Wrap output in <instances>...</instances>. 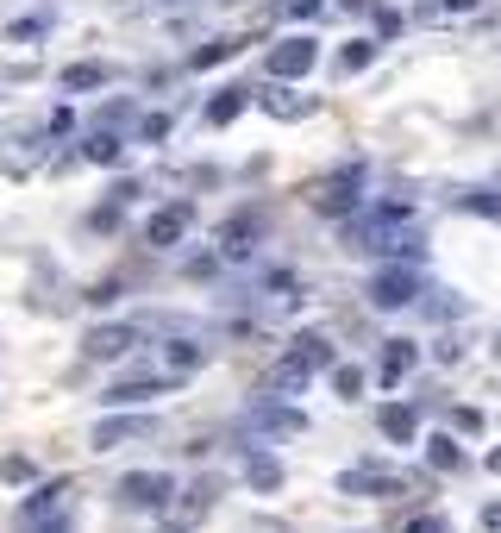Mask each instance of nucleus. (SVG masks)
Returning a JSON list of instances; mask_svg holds the SVG:
<instances>
[{
  "mask_svg": "<svg viewBox=\"0 0 501 533\" xmlns=\"http://www.w3.org/2000/svg\"><path fill=\"white\" fill-rule=\"evenodd\" d=\"M414 301H420V270H414V258L408 264H383V270H376L370 276V308H414Z\"/></svg>",
  "mask_w": 501,
  "mask_h": 533,
  "instance_id": "f257e3e1",
  "label": "nucleus"
},
{
  "mask_svg": "<svg viewBox=\"0 0 501 533\" xmlns=\"http://www.w3.org/2000/svg\"><path fill=\"white\" fill-rule=\"evenodd\" d=\"M320 63V38H282L276 44V51H270V76L276 82H295V76H307V69H314Z\"/></svg>",
  "mask_w": 501,
  "mask_h": 533,
  "instance_id": "f03ea898",
  "label": "nucleus"
},
{
  "mask_svg": "<svg viewBox=\"0 0 501 533\" xmlns=\"http://www.w3.org/2000/svg\"><path fill=\"white\" fill-rule=\"evenodd\" d=\"M195 226V201H170V207H157V214L145 220V245H182V233Z\"/></svg>",
  "mask_w": 501,
  "mask_h": 533,
  "instance_id": "7ed1b4c3",
  "label": "nucleus"
},
{
  "mask_svg": "<svg viewBox=\"0 0 501 533\" xmlns=\"http://www.w3.org/2000/svg\"><path fill=\"white\" fill-rule=\"evenodd\" d=\"M357 189H364V164H351V170L332 176L326 189L314 195V207H320V214H345V207L357 214V207H364V195H357Z\"/></svg>",
  "mask_w": 501,
  "mask_h": 533,
  "instance_id": "20e7f679",
  "label": "nucleus"
},
{
  "mask_svg": "<svg viewBox=\"0 0 501 533\" xmlns=\"http://www.w3.org/2000/svg\"><path fill=\"white\" fill-rule=\"evenodd\" d=\"M170 490H176V483L163 477V471H132V477H119V502H126V508H163V502H170Z\"/></svg>",
  "mask_w": 501,
  "mask_h": 533,
  "instance_id": "39448f33",
  "label": "nucleus"
},
{
  "mask_svg": "<svg viewBox=\"0 0 501 533\" xmlns=\"http://www.w3.org/2000/svg\"><path fill=\"white\" fill-rule=\"evenodd\" d=\"M151 421L145 414H107V421H94V452H119V446H132V439H145Z\"/></svg>",
  "mask_w": 501,
  "mask_h": 533,
  "instance_id": "423d86ee",
  "label": "nucleus"
},
{
  "mask_svg": "<svg viewBox=\"0 0 501 533\" xmlns=\"http://www.w3.org/2000/svg\"><path fill=\"white\" fill-rule=\"evenodd\" d=\"M138 345V327H94L88 339H82V352L94 358V364H113V358H126Z\"/></svg>",
  "mask_w": 501,
  "mask_h": 533,
  "instance_id": "0eeeda50",
  "label": "nucleus"
},
{
  "mask_svg": "<svg viewBox=\"0 0 501 533\" xmlns=\"http://www.w3.org/2000/svg\"><path fill=\"white\" fill-rule=\"evenodd\" d=\"M63 490H69V483H44V490H32L26 502H19V527L32 533L44 515H57V508H63Z\"/></svg>",
  "mask_w": 501,
  "mask_h": 533,
  "instance_id": "6e6552de",
  "label": "nucleus"
},
{
  "mask_svg": "<svg viewBox=\"0 0 501 533\" xmlns=\"http://www.w3.org/2000/svg\"><path fill=\"white\" fill-rule=\"evenodd\" d=\"M176 377H151V383H119L107 389V408H132V402H151V396H170Z\"/></svg>",
  "mask_w": 501,
  "mask_h": 533,
  "instance_id": "1a4fd4ad",
  "label": "nucleus"
},
{
  "mask_svg": "<svg viewBox=\"0 0 501 533\" xmlns=\"http://www.w3.org/2000/svg\"><path fill=\"white\" fill-rule=\"evenodd\" d=\"M307 377H314V364H307L301 352H289L276 370H270V389H282V396H295V389H307Z\"/></svg>",
  "mask_w": 501,
  "mask_h": 533,
  "instance_id": "9d476101",
  "label": "nucleus"
},
{
  "mask_svg": "<svg viewBox=\"0 0 501 533\" xmlns=\"http://www.w3.org/2000/svg\"><path fill=\"white\" fill-rule=\"evenodd\" d=\"M251 101H257L251 88H220V95L207 101V120H213V126H226V120H238V113H245Z\"/></svg>",
  "mask_w": 501,
  "mask_h": 533,
  "instance_id": "9b49d317",
  "label": "nucleus"
},
{
  "mask_svg": "<svg viewBox=\"0 0 501 533\" xmlns=\"http://www.w3.org/2000/svg\"><path fill=\"white\" fill-rule=\"evenodd\" d=\"M345 490H357V496H395V477L376 471V465H357V471H345Z\"/></svg>",
  "mask_w": 501,
  "mask_h": 533,
  "instance_id": "f8f14e48",
  "label": "nucleus"
},
{
  "mask_svg": "<svg viewBox=\"0 0 501 533\" xmlns=\"http://www.w3.org/2000/svg\"><path fill=\"white\" fill-rule=\"evenodd\" d=\"M251 427H264V433H301L307 414L301 408H251Z\"/></svg>",
  "mask_w": 501,
  "mask_h": 533,
  "instance_id": "ddd939ff",
  "label": "nucleus"
},
{
  "mask_svg": "<svg viewBox=\"0 0 501 533\" xmlns=\"http://www.w3.org/2000/svg\"><path fill=\"white\" fill-rule=\"evenodd\" d=\"M245 483L270 496V490H282V465H276L270 452H251V458H245Z\"/></svg>",
  "mask_w": 501,
  "mask_h": 533,
  "instance_id": "4468645a",
  "label": "nucleus"
},
{
  "mask_svg": "<svg viewBox=\"0 0 501 533\" xmlns=\"http://www.w3.org/2000/svg\"><path fill=\"white\" fill-rule=\"evenodd\" d=\"M257 107L276 113V120H301V113H314V95H282V88H270V95H257Z\"/></svg>",
  "mask_w": 501,
  "mask_h": 533,
  "instance_id": "2eb2a0df",
  "label": "nucleus"
},
{
  "mask_svg": "<svg viewBox=\"0 0 501 533\" xmlns=\"http://www.w3.org/2000/svg\"><path fill=\"white\" fill-rule=\"evenodd\" d=\"M251 251H257V220H251V214H238V220L226 226V258L238 264V258H251Z\"/></svg>",
  "mask_w": 501,
  "mask_h": 533,
  "instance_id": "dca6fc26",
  "label": "nucleus"
},
{
  "mask_svg": "<svg viewBox=\"0 0 501 533\" xmlns=\"http://www.w3.org/2000/svg\"><path fill=\"white\" fill-rule=\"evenodd\" d=\"M414 364H420V352H414V345H408V339H389V352H383V383H401Z\"/></svg>",
  "mask_w": 501,
  "mask_h": 533,
  "instance_id": "f3484780",
  "label": "nucleus"
},
{
  "mask_svg": "<svg viewBox=\"0 0 501 533\" xmlns=\"http://www.w3.org/2000/svg\"><path fill=\"white\" fill-rule=\"evenodd\" d=\"M376 421H383V433L395 439V446H414V433H420L414 408H383V414H376Z\"/></svg>",
  "mask_w": 501,
  "mask_h": 533,
  "instance_id": "a211bd4d",
  "label": "nucleus"
},
{
  "mask_svg": "<svg viewBox=\"0 0 501 533\" xmlns=\"http://www.w3.org/2000/svg\"><path fill=\"white\" fill-rule=\"evenodd\" d=\"M426 458H433V471H458L464 465V452H458V439H451V433L426 439Z\"/></svg>",
  "mask_w": 501,
  "mask_h": 533,
  "instance_id": "6ab92c4d",
  "label": "nucleus"
},
{
  "mask_svg": "<svg viewBox=\"0 0 501 533\" xmlns=\"http://www.w3.org/2000/svg\"><path fill=\"white\" fill-rule=\"evenodd\" d=\"M107 76H113L107 63H69V69H63V88H101Z\"/></svg>",
  "mask_w": 501,
  "mask_h": 533,
  "instance_id": "aec40b11",
  "label": "nucleus"
},
{
  "mask_svg": "<svg viewBox=\"0 0 501 533\" xmlns=\"http://www.w3.org/2000/svg\"><path fill=\"white\" fill-rule=\"evenodd\" d=\"M163 358H170V370H195V364L207 358V345H195V339H170V345H163Z\"/></svg>",
  "mask_w": 501,
  "mask_h": 533,
  "instance_id": "412c9836",
  "label": "nucleus"
},
{
  "mask_svg": "<svg viewBox=\"0 0 501 533\" xmlns=\"http://www.w3.org/2000/svg\"><path fill=\"white\" fill-rule=\"evenodd\" d=\"M370 57H376V38H351L339 51V69H345V76H351V69H370Z\"/></svg>",
  "mask_w": 501,
  "mask_h": 533,
  "instance_id": "4be33fe9",
  "label": "nucleus"
},
{
  "mask_svg": "<svg viewBox=\"0 0 501 533\" xmlns=\"http://www.w3.org/2000/svg\"><path fill=\"white\" fill-rule=\"evenodd\" d=\"M458 207H470V214H483V220H501V195H483V189H464V195H451Z\"/></svg>",
  "mask_w": 501,
  "mask_h": 533,
  "instance_id": "5701e85b",
  "label": "nucleus"
},
{
  "mask_svg": "<svg viewBox=\"0 0 501 533\" xmlns=\"http://www.w3.org/2000/svg\"><path fill=\"white\" fill-rule=\"evenodd\" d=\"M82 157H88V164H119V138L113 132H94L82 145Z\"/></svg>",
  "mask_w": 501,
  "mask_h": 533,
  "instance_id": "b1692460",
  "label": "nucleus"
},
{
  "mask_svg": "<svg viewBox=\"0 0 501 533\" xmlns=\"http://www.w3.org/2000/svg\"><path fill=\"white\" fill-rule=\"evenodd\" d=\"M332 383H339V396H345V402H351V396H364V370H351V364L332 370Z\"/></svg>",
  "mask_w": 501,
  "mask_h": 533,
  "instance_id": "393cba45",
  "label": "nucleus"
},
{
  "mask_svg": "<svg viewBox=\"0 0 501 533\" xmlns=\"http://www.w3.org/2000/svg\"><path fill=\"white\" fill-rule=\"evenodd\" d=\"M226 57H238V44H232V38H220V44H207V51H195V69H213V63H226Z\"/></svg>",
  "mask_w": 501,
  "mask_h": 533,
  "instance_id": "a878e982",
  "label": "nucleus"
},
{
  "mask_svg": "<svg viewBox=\"0 0 501 533\" xmlns=\"http://www.w3.org/2000/svg\"><path fill=\"white\" fill-rule=\"evenodd\" d=\"M408 533H451V521H445V515H414Z\"/></svg>",
  "mask_w": 501,
  "mask_h": 533,
  "instance_id": "bb28decb",
  "label": "nucleus"
},
{
  "mask_svg": "<svg viewBox=\"0 0 501 533\" xmlns=\"http://www.w3.org/2000/svg\"><path fill=\"white\" fill-rule=\"evenodd\" d=\"M0 477H7V483H26V477H32V458H7V465H0Z\"/></svg>",
  "mask_w": 501,
  "mask_h": 533,
  "instance_id": "cd10ccee",
  "label": "nucleus"
},
{
  "mask_svg": "<svg viewBox=\"0 0 501 533\" xmlns=\"http://www.w3.org/2000/svg\"><path fill=\"white\" fill-rule=\"evenodd\" d=\"M145 138L157 145V138H170V113H145Z\"/></svg>",
  "mask_w": 501,
  "mask_h": 533,
  "instance_id": "c85d7f7f",
  "label": "nucleus"
},
{
  "mask_svg": "<svg viewBox=\"0 0 501 533\" xmlns=\"http://www.w3.org/2000/svg\"><path fill=\"white\" fill-rule=\"evenodd\" d=\"M276 7L289 13V19H307V13H320V0H276Z\"/></svg>",
  "mask_w": 501,
  "mask_h": 533,
  "instance_id": "c756f323",
  "label": "nucleus"
},
{
  "mask_svg": "<svg viewBox=\"0 0 501 533\" xmlns=\"http://www.w3.org/2000/svg\"><path fill=\"white\" fill-rule=\"evenodd\" d=\"M88 301H94V308H107V301H119V283H94V295H88Z\"/></svg>",
  "mask_w": 501,
  "mask_h": 533,
  "instance_id": "7c9ffc66",
  "label": "nucleus"
},
{
  "mask_svg": "<svg viewBox=\"0 0 501 533\" xmlns=\"http://www.w3.org/2000/svg\"><path fill=\"white\" fill-rule=\"evenodd\" d=\"M470 7H476V0H439L433 13H470Z\"/></svg>",
  "mask_w": 501,
  "mask_h": 533,
  "instance_id": "2f4dec72",
  "label": "nucleus"
},
{
  "mask_svg": "<svg viewBox=\"0 0 501 533\" xmlns=\"http://www.w3.org/2000/svg\"><path fill=\"white\" fill-rule=\"evenodd\" d=\"M483 527H495V533H501V502H489V508H483Z\"/></svg>",
  "mask_w": 501,
  "mask_h": 533,
  "instance_id": "473e14b6",
  "label": "nucleus"
},
{
  "mask_svg": "<svg viewBox=\"0 0 501 533\" xmlns=\"http://www.w3.org/2000/svg\"><path fill=\"white\" fill-rule=\"evenodd\" d=\"M489 471H501V446H495V452H489Z\"/></svg>",
  "mask_w": 501,
  "mask_h": 533,
  "instance_id": "72a5a7b5",
  "label": "nucleus"
},
{
  "mask_svg": "<svg viewBox=\"0 0 501 533\" xmlns=\"http://www.w3.org/2000/svg\"><path fill=\"white\" fill-rule=\"evenodd\" d=\"M495 358H501V339H495Z\"/></svg>",
  "mask_w": 501,
  "mask_h": 533,
  "instance_id": "f704fd0d",
  "label": "nucleus"
}]
</instances>
